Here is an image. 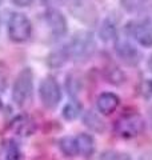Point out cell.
<instances>
[{"label":"cell","mask_w":152,"mask_h":160,"mask_svg":"<svg viewBox=\"0 0 152 160\" xmlns=\"http://www.w3.org/2000/svg\"><path fill=\"white\" fill-rule=\"evenodd\" d=\"M95 39L94 35L88 31H80L73 35L65 48V52L68 55V59L73 60H84L89 58L95 51Z\"/></svg>","instance_id":"obj_1"},{"label":"cell","mask_w":152,"mask_h":160,"mask_svg":"<svg viewBox=\"0 0 152 160\" xmlns=\"http://www.w3.org/2000/svg\"><path fill=\"white\" fill-rule=\"evenodd\" d=\"M33 93V73L32 69L27 67L18 73L12 86V100L19 107L25 106Z\"/></svg>","instance_id":"obj_2"},{"label":"cell","mask_w":152,"mask_h":160,"mask_svg":"<svg viewBox=\"0 0 152 160\" xmlns=\"http://www.w3.org/2000/svg\"><path fill=\"white\" fill-rule=\"evenodd\" d=\"M145 122L141 115L136 112L124 113L116 120L115 123V132L118 136L123 139H132L136 138L144 131Z\"/></svg>","instance_id":"obj_3"},{"label":"cell","mask_w":152,"mask_h":160,"mask_svg":"<svg viewBox=\"0 0 152 160\" xmlns=\"http://www.w3.org/2000/svg\"><path fill=\"white\" fill-rule=\"evenodd\" d=\"M8 36L12 42L23 43L31 38L32 33V24L24 13L22 12H12L8 19L7 24Z\"/></svg>","instance_id":"obj_4"},{"label":"cell","mask_w":152,"mask_h":160,"mask_svg":"<svg viewBox=\"0 0 152 160\" xmlns=\"http://www.w3.org/2000/svg\"><path fill=\"white\" fill-rule=\"evenodd\" d=\"M39 96L45 108H56L62 100V89L59 83L52 76H47L40 82Z\"/></svg>","instance_id":"obj_5"},{"label":"cell","mask_w":152,"mask_h":160,"mask_svg":"<svg viewBox=\"0 0 152 160\" xmlns=\"http://www.w3.org/2000/svg\"><path fill=\"white\" fill-rule=\"evenodd\" d=\"M115 52L118 58L127 66H138L141 60V52L129 40L125 39L115 40Z\"/></svg>","instance_id":"obj_6"},{"label":"cell","mask_w":152,"mask_h":160,"mask_svg":"<svg viewBox=\"0 0 152 160\" xmlns=\"http://www.w3.org/2000/svg\"><path fill=\"white\" fill-rule=\"evenodd\" d=\"M125 33L135 40L136 43L141 47L151 48L152 47V31L148 29L143 23L140 22H128L125 24Z\"/></svg>","instance_id":"obj_7"},{"label":"cell","mask_w":152,"mask_h":160,"mask_svg":"<svg viewBox=\"0 0 152 160\" xmlns=\"http://www.w3.org/2000/svg\"><path fill=\"white\" fill-rule=\"evenodd\" d=\"M44 19L47 26L49 27L51 32L53 33V36L62 38L64 36L68 31V23L65 16L56 8H49L47 12L44 13Z\"/></svg>","instance_id":"obj_8"},{"label":"cell","mask_w":152,"mask_h":160,"mask_svg":"<svg viewBox=\"0 0 152 160\" xmlns=\"http://www.w3.org/2000/svg\"><path fill=\"white\" fill-rule=\"evenodd\" d=\"M119 103H120V100L118 98V95H115L112 92H103L96 99L98 111L103 115H109L115 112L116 108L119 107Z\"/></svg>","instance_id":"obj_9"},{"label":"cell","mask_w":152,"mask_h":160,"mask_svg":"<svg viewBox=\"0 0 152 160\" xmlns=\"http://www.w3.org/2000/svg\"><path fill=\"white\" fill-rule=\"evenodd\" d=\"M11 129L19 136H29L35 132V123L29 116L20 115L11 122Z\"/></svg>","instance_id":"obj_10"},{"label":"cell","mask_w":152,"mask_h":160,"mask_svg":"<svg viewBox=\"0 0 152 160\" xmlns=\"http://www.w3.org/2000/svg\"><path fill=\"white\" fill-rule=\"evenodd\" d=\"M76 148H78V155L83 156H89L95 151V140L89 133H80L75 136Z\"/></svg>","instance_id":"obj_11"},{"label":"cell","mask_w":152,"mask_h":160,"mask_svg":"<svg viewBox=\"0 0 152 160\" xmlns=\"http://www.w3.org/2000/svg\"><path fill=\"white\" fill-rule=\"evenodd\" d=\"M99 36L103 42H109V40H116L118 36H116V23L114 19L107 18L103 22L99 31Z\"/></svg>","instance_id":"obj_12"},{"label":"cell","mask_w":152,"mask_h":160,"mask_svg":"<svg viewBox=\"0 0 152 160\" xmlns=\"http://www.w3.org/2000/svg\"><path fill=\"white\" fill-rule=\"evenodd\" d=\"M83 122L88 128H91L95 132H104L105 131V123L100 119L99 115H96L92 111H88L84 113Z\"/></svg>","instance_id":"obj_13"},{"label":"cell","mask_w":152,"mask_h":160,"mask_svg":"<svg viewBox=\"0 0 152 160\" xmlns=\"http://www.w3.org/2000/svg\"><path fill=\"white\" fill-rule=\"evenodd\" d=\"M80 112H82V104L76 100H72V102L67 103L65 106L63 107V118L65 120H75L79 118Z\"/></svg>","instance_id":"obj_14"},{"label":"cell","mask_w":152,"mask_h":160,"mask_svg":"<svg viewBox=\"0 0 152 160\" xmlns=\"http://www.w3.org/2000/svg\"><path fill=\"white\" fill-rule=\"evenodd\" d=\"M59 147L62 152L67 156H76L78 155V148H76L75 138L72 136H64L59 140Z\"/></svg>","instance_id":"obj_15"},{"label":"cell","mask_w":152,"mask_h":160,"mask_svg":"<svg viewBox=\"0 0 152 160\" xmlns=\"http://www.w3.org/2000/svg\"><path fill=\"white\" fill-rule=\"evenodd\" d=\"M119 2L124 11L134 13V12H138L140 9H143L147 6L148 0H119Z\"/></svg>","instance_id":"obj_16"},{"label":"cell","mask_w":152,"mask_h":160,"mask_svg":"<svg viewBox=\"0 0 152 160\" xmlns=\"http://www.w3.org/2000/svg\"><path fill=\"white\" fill-rule=\"evenodd\" d=\"M67 59H68V55L65 52V48H63V49H60V51L51 53L47 62L51 67H62Z\"/></svg>","instance_id":"obj_17"},{"label":"cell","mask_w":152,"mask_h":160,"mask_svg":"<svg viewBox=\"0 0 152 160\" xmlns=\"http://www.w3.org/2000/svg\"><path fill=\"white\" fill-rule=\"evenodd\" d=\"M67 89L71 96H76L80 92V79L75 75H69L67 78Z\"/></svg>","instance_id":"obj_18"},{"label":"cell","mask_w":152,"mask_h":160,"mask_svg":"<svg viewBox=\"0 0 152 160\" xmlns=\"http://www.w3.org/2000/svg\"><path fill=\"white\" fill-rule=\"evenodd\" d=\"M100 160H131V159H129V156H127L125 153L116 152V151H108V152H104L101 155Z\"/></svg>","instance_id":"obj_19"},{"label":"cell","mask_w":152,"mask_h":160,"mask_svg":"<svg viewBox=\"0 0 152 160\" xmlns=\"http://www.w3.org/2000/svg\"><path fill=\"white\" fill-rule=\"evenodd\" d=\"M107 79H108L109 83H114V84L124 83V73H121L120 69H118V68L109 69V73H108Z\"/></svg>","instance_id":"obj_20"},{"label":"cell","mask_w":152,"mask_h":160,"mask_svg":"<svg viewBox=\"0 0 152 160\" xmlns=\"http://www.w3.org/2000/svg\"><path fill=\"white\" fill-rule=\"evenodd\" d=\"M140 93L144 99L152 98V79H145L140 86Z\"/></svg>","instance_id":"obj_21"},{"label":"cell","mask_w":152,"mask_h":160,"mask_svg":"<svg viewBox=\"0 0 152 160\" xmlns=\"http://www.w3.org/2000/svg\"><path fill=\"white\" fill-rule=\"evenodd\" d=\"M140 23H143L144 26L148 28V29H151L152 31V4L151 6H148L145 9H144V12H143V18H141L140 20H139Z\"/></svg>","instance_id":"obj_22"},{"label":"cell","mask_w":152,"mask_h":160,"mask_svg":"<svg viewBox=\"0 0 152 160\" xmlns=\"http://www.w3.org/2000/svg\"><path fill=\"white\" fill-rule=\"evenodd\" d=\"M20 158V151L16 144H13V142H11L7 147V159L8 160H18Z\"/></svg>","instance_id":"obj_23"},{"label":"cell","mask_w":152,"mask_h":160,"mask_svg":"<svg viewBox=\"0 0 152 160\" xmlns=\"http://www.w3.org/2000/svg\"><path fill=\"white\" fill-rule=\"evenodd\" d=\"M33 0H12L13 4H16L18 7H28Z\"/></svg>","instance_id":"obj_24"},{"label":"cell","mask_w":152,"mask_h":160,"mask_svg":"<svg viewBox=\"0 0 152 160\" xmlns=\"http://www.w3.org/2000/svg\"><path fill=\"white\" fill-rule=\"evenodd\" d=\"M148 68H149V71L152 72V55H151V58L148 60Z\"/></svg>","instance_id":"obj_25"},{"label":"cell","mask_w":152,"mask_h":160,"mask_svg":"<svg viewBox=\"0 0 152 160\" xmlns=\"http://www.w3.org/2000/svg\"><path fill=\"white\" fill-rule=\"evenodd\" d=\"M0 29H2V18H0Z\"/></svg>","instance_id":"obj_26"},{"label":"cell","mask_w":152,"mask_h":160,"mask_svg":"<svg viewBox=\"0 0 152 160\" xmlns=\"http://www.w3.org/2000/svg\"><path fill=\"white\" fill-rule=\"evenodd\" d=\"M0 106H2V103H0Z\"/></svg>","instance_id":"obj_27"}]
</instances>
